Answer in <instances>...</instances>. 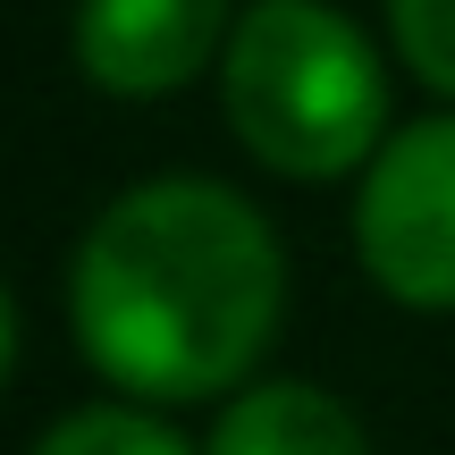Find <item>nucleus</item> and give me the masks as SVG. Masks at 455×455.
<instances>
[{"label": "nucleus", "instance_id": "f257e3e1", "mask_svg": "<svg viewBox=\"0 0 455 455\" xmlns=\"http://www.w3.org/2000/svg\"><path fill=\"white\" fill-rule=\"evenodd\" d=\"M287 312L270 220L220 178L127 186L68 261V321L135 405H203L261 371Z\"/></svg>", "mask_w": 455, "mask_h": 455}, {"label": "nucleus", "instance_id": "f03ea898", "mask_svg": "<svg viewBox=\"0 0 455 455\" xmlns=\"http://www.w3.org/2000/svg\"><path fill=\"white\" fill-rule=\"evenodd\" d=\"M220 101L236 144L295 186L371 169L388 144V68L329 0H253L220 51Z\"/></svg>", "mask_w": 455, "mask_h": 455}, {"label": "nucleus", "instance_id": "7ed1b4c3", "mask_svg": "<svg viewBox=\"0 0 455 455\" xmlns=\"http://www.w3.org/2000/svg\"><path fill=\"white\" fill-rule=\"evenodd\" d=\"M355 253L405 312H455V110L413 118L371 152L355 195Z\"/></svg>", "mask_w": 455, "mask_h": 455}, {"label": "nucleus", "instance_id": "20e7f679", "mask_svg": "<svg viewBox=\"0 0 455 455\" xmlns=\"http://www.w3.org/2000/svg\"><path fill=\"white\" fill-rule=\"evenodd\" d=\"M228 34V0H76V68L118 101L195 84Z\"/></svg>", "mask_w": 455, "mask_h": 455}, {"label": "nucleus", "instance_id": "39448f33", "mask_svg": "<svg viewBox=\"0 0 455 455\" xmlns=\"http://www.w3.org/2000/svg\"><path fill=\"white\" fill-rule=\"evenodd\" d=\"M203 455H371L363 422L312 379H253L228 396Z\"/></svg>", "mask_w": 455, "mask_h": 455}, {"label": "nucleus", "instance_id": "423d86ee", "mask_svg": "<svg viewBox=\"0 0 455 455\" xmlns=\"http://www.w3.org/2000/svg\"><path fill=\"white\" fill-rule=\"evenodd\" d=\"M34 455H195L169 422H152L144 405H84L68 422H51Z\"/></svg>", "mask_w": 455, "mask_h": 455}, {"label": "nucleus", "instance_id": "0eeeda50", "mask_svg": "<svg viewBox=\"0 0 455 455\" xmlns=\"http://www.w3.org/2000/svg\"><path fill=\"white\" fill-rule=\"evenodd\" d=\"M388 34L413 76L455 101V0H388Z\"/></svg>", "mask_w": 455, "mask_h": 455}]
</instances>
